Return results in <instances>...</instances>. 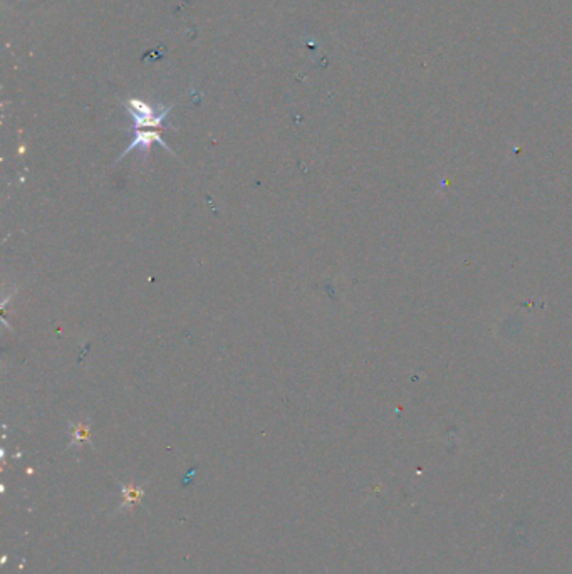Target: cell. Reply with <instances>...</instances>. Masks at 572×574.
Masks as SVG:
<instances>
[{"label":"cell","instance_id":"1","mask_svg":"<svg viewBox=\"0 0 572 574\" xmlns=\"http://www.w3.org/2000/svg\"><path fill=\"white\" fill-rule=\"evenodd\" d=\"M126 109L133 118L135 128H158L162 126L163 121L170 115L171 108H158L155 109L151 104L140 100H128L126 101Z\"/></svg>","mask_w":572,"mask_h":574},{"label":"cell","instance_id":"4","mask_svg":"<svg viewBox=\"0 0 572 574\" xmlns=\"http://www.w3.org/2000/svg\"><path fill=\"white\" fill-rule=\"evenodd\" d=\"M86 439V428H82L81 425L78 427V432H76V442L74 443H79V440Z\"/></svg>","mask_w":572,"mask_h":574},{"label":"cell","instance_id":"3","mask_svg":"<svg viewBox=\"0 0 572 574\" xmlns=\"http://www.w3.org/2000/svg\"><path fill=\"white\" fill-rule=\"evenodd\" d=\"M121 490H123V503L120 504L118 511H121V509L124 507H133L135 504H138L144 494V490L136 487V485H123Z\"/></svg>","mask_w":572,"mask_h":574},{"label":"cell","instance_id":"2","mask_svg":"<svg viewBox=\"0 0 572 574\" xmlns=\"http://www.w3.org/2000/svg\"><path fill=\"white\" fill-rule=\"evenodd\" d=\"M151 143H160V144H162V146H165L166 150H170V148H168V144L165 142H163L162 136H160L156 131H138V133H135V136H133L131 144H129V146L126 148L124 153L121 155L120 159L124 158L126 155H128L131 150H135V148H141V150H148V148L151 146Z\"/></svg>","mask_w":572,"mask_h":574}]
</instances>
